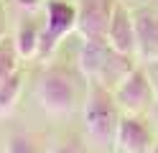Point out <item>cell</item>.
Wrapping results in <instances>:
<instances>
[{
	"label": "cell",
	"mask_w": 158,
	"mask_h": 153,
	"mask_svg": "<svg viewBox=\"0 0 158 153\" xmlns=\"http://www.w3.org/2000/svg\"><path fill=\"white\" fill-rule=\"evenodd\" d=\"M123 110L117 107L110 87L100 82H89L84 97V130L97 151H112L117 140Z\"/></svg>",
	"instance_id": "obj_1"
},
{
	"label": "cell",
	"mask_w": 158,
	"mask_h": 153,
	"mask_svg": "<svg viewBox=\"0 0 158 153\" xmlns=\"http://www.w3.org/2000/svg\"><path fill=\"white\" fill-rule=\"evenodd\" d=\"M77 66L87 77V82H100V84L115 89L130 74L133 61H130V56L112 51V46L107 41H82Z\"/></svg>",
	"instance_id": "obj_2"
},
{
	"label": "cell",
	"mask_w": 158,
	"mask_h": 153,
	"mask_svg": "<svg viewBox=\"0 0 158 153\" xmlns=\"http://www.w3.org/2000/svg\"><path fill=\"white\" fill-rule=\"evenodd\" d=\"M38 102L54 117H64L77 105V87L66 66H48L38 79Z\"/></svg>",
	"instance_id": "obj_3"
},
{
	"label": "cell",
	"mask_w": 158,
	"mask_h": 153,
	"mask_svg": "<svg viewBox=\"0 0 158 153\" xmlns=\"http://www.w3.org/2000/svg\"><path fill=\"white\" fill-rule=\"evenodd\" d=\"M77 31V5L69 0H46L44 20H41V46L38 59L48 61V56L59 49V44Z\"/></svg>",
	"instance_id": "obj_4"
},
{
	"label": "cell",
	"mask_w": 158,
	"mask_h": 153,
	"mask_svg": "<svg viewBox=\"0 0 158 153\" xmlns=\"http://www.w3.org/2000/svg\"><path fill=\"white\" fill-rule=\"evenodd\" d=\"M112 95H115L117 107L123 110V115H143L156 100V92H153L145 66H133L130 74L112 89Z\"/></svg>",
	"instance_id": "obj_5"
},
{
	"label": "cell",
	"mask_w": 158,
	"mask_h": 153,
	"mask_svg": "<svg viewBox=\"0 0 158 153\" xmlns=\"http://www.w3.org/2000/svg\"><path fill=\"white\" fill-rule=\"evenodd\" d=\"M115 0H79L77 3V33L84 41H105Z\"/></svg>",
	"instance_id": "obj_6"
},
{
	"label": "cell",
	"mask_w": 158,
	"mask_h": 153,
	"mask_svg": "<svg viewBox=\"0 0 158 153\" xmlns=\"http://www.w3.org/2000/svg\"><path fill=\"white\" fill-rule=\"evenodd\" d=\"M135 20V56L143 64L158 61V10L153 5H140L133 10Z\"/></svg>",
	"instance_id": "obj_7"
},
{
	"label": "cell",
	"mask_w": 158,
	"mask_h": 153,
	"mask_svg": "<svg viewBox=\"0 0 158 153\" xmlns=\"http://www.w3.org/2000/svg\"><path fill=\"white\" fill-rule=\"evenodd\" d=\"M107 44L112 46V51L123 56H135V20L133 10H127L120 0H115L110 26H107Z\"/></svg>",
	"instance_id": "obj_8"
},
{
	"label": "cell",
	"mask_w": 158,
	"mask_h": 153,
	"mask_svg": "<svg viewBox=\"0 0 158 153\" xmlns=\"http://www.w3.org/2000/svg\"><path fill=\"white\" fill-rule=\"evenodd\" d=\"M153 146H156L153 133L140 115H123L120 117L115 148H120L123 153H148Z\"/></svg>",
	"instance_id": "obj_9"
},
{
	"label": "cell",
	"mask_w": 158,
	"mask_h": 153,
	"mask_svg": "<svg viewBox=\"0 0 158 153\" xmlns=\"http://www.w3.org/2000/svg\"><path fill=\"white\" fill-rule=\"evenodd\" d=\"M15 49L21 59H38V46H41V20L33 15H23L15 28Z\"/></svg>",
	"instance_id": "obj_10"
},
{
	"label": "cell",
	"mask_w": 158,
	"mask_h": 153,
	"mask_svg": "<svg viewBox=\"0 0 158 153\" xmlns=\"http://www.w3.org/2000/svg\"><path fill=\"white\" fill-rule=\"evenodd\" d=\"M21 89H23V74L21 69L10 74L5 82H0V117L3 115H10L18 97H21Z\"/></svg>",
	"instance_id": "obj_11"
},
{
	"label": "cell",
	"mask_w": 158,
	"mask_h": 153,
	"mask_svg": "<svg viewBox=\"0 0 158 153\" xmlns=\"http://www.w3.org/2000/svg\"><path fill=\"white\" fill-rule=\"evenodd\" d=\"M18 49H15V41L13 36H5L0 41V82H5L10 74L18 71Z\"/></svg>",
	"instance_id": "obj_12"
},
{
	"label": "cell",
	"mask_w": 158,
	"mask_h": 153,
	"mask_svg": "<svg viewBox=\"0 0 158 153\" xmlns=\"http://www.w3.org/2000/svg\"><path fill=\"white\" fill-rule=\"evenodd\" d=\"M5 153H41V148H38L33 135H28V133H15V135L8 138Z\"/></svg>",
	"instance_id": "obj_13"
},
{
	"label": "cell",
	"mask_w": 158,
	"mask_h": 153,
	"mask_svg": "<svg viewBox=\"0 0 158 153\" xmlns=\"http://www.w3.org/2000/svg\"><path fill=\"white\" fill-rule=\"evenodd\" d=\"M51 153H82V146L77 140H61Z\"/></svg>",
	"instance_id": "obj_14"
},
{
	"label": "cell",
	"mask_w": 158,
	"mask_h": 153,
	"mask_svg": "<svg viewBox=\"0 0 158 153\" xmlns=\"http://www.w3.org/2000/svg\"><path fill=\"white\" fill-rule=\"evenodd\" d=\"M15 5L28 10V13H33V10H38L41 5H46V0H15Z\"/></svg>",
	"instance_id": "obj_15"
},
{
	"label": "cell",
	"mask_w": 158,
	"mask_h": 153,
	"mask_svg": "<svg viewBox=\"0 0 158 153\" xmlns=\"http://www.w3.org/2000/svg\"><path fill=\"white\" fill-rule=\"evenodd\" d=\"M145 71H148V77H151L153 92H156V97H158V61H153V64H145Z\"/></svg>",
	"instance_id": "obj_16"
},
{
	"label": "cell",
	"mask_w": 158,
	"mask_h": 153,
	"mask_svg": "<svg viewBox=\"0 0 158 153\" xmlns=\"http://www.w3.org/2000/svg\"><path fill=\"white\" fill-rule=\"evenodd\" d=\"M8 36V20H5V10L0 8V41Z\"/></svg>",
	"instance_id": "obj_17"
},
{
	"label": "cell",
	"mask_w": 158,
	"mask_h": 153,
	"mask_svg": "<svg viewBox=\"0 0 158 153\" xmlns=\"http://www.w3.org/2000/svg\"><path fill=\"white\" fill-rule=\"evenodd\" d=\"M151 5H153V8H156V10H158V0H151Z\"/></svg>",
	"instance_id": "obj_18"
},
{
	"label": "cell",
	"mask_w": 158,
	"mask_h": 153,
	"mask_svg": "<svg viewBox=\"0 0 158 153\" xmlns=\"http://www.w3.org/2000/svg\"><path fill=\"white\" fill-rule=\"evenodd\" d=\"M148 153H158V146H153V148H151V151H148Z\"/></svg>",
	"instance_id": "obj_19"
}]
</instances>
